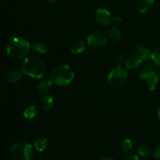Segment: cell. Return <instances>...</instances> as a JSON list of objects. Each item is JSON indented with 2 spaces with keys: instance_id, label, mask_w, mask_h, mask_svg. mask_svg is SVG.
Listing matches in <instances>:
<instances>
[{
  "instance_id": "25",
  "label": "cell",
  "mask_w": 160,
  "mask_h": 160,
  "mask_svg": "<svg viewBox=\"0 0 160 160\" xmlns=\"http://www.w3.org/2000/svg\"><path fill=\"white\" fill-rule=\"evenodd\" d=\"M154 156L156 157V159L158 160H160V144L156 146V149H155L154 152Z\"/></svg>"
},
{
  "instance_id": "18",
  "label": "cell",
  "mask_w": 160,
  "mask_h": 160,
  "mask_svg": "<svg viewBox=\"0 0 160 160\" xmlns=\"http://www.w3.org/2000/svg\"><path fill=\"white\" fill-rule=\"evenodd\" d=\"M22 74H23V72L20 71V70H12V71L9 72V73L7 74L8 81L11 84L18 82L20 78H22Z\"/></svg>"
},
{
  "instance_id": "6",
  "label": "cell",
  "mask_w": 160,
  "mask_h": 160,
  "mask_svg": "<svg viewBox=\"0 0 160 160\" xmlns=\"http://www.w3.org/2000/svg\"><path fill=\"white\" fill-rule=\"evenodd\" d=\"M108 41V36L106 32L101 31H93L88 34L87 43L91 48H97L106 45Z\"/></svg>"
},
{
  "instance_id": "27",
  "label": "cell",
  "mask_w": 160,
  "mask_h": 160,
  "mask_svg": "<svg viewBox=\"0 0 160 160\" xmlns=\"http://www.w3.org/2000/svg\"><path fill=\"white\" fill-rule=\"evenodd\" d=\"M123 20H122L121 17H115V18L112 19V22H113L115 24H120V23H122Z\"/></svg>"
},
{
  "instance_id": "4",
  "label": "cell",
  "mask_w": 160,
  "mask_h": 160,
  "mask_svg": "<svg viewBox=\"0 0 160 160\" xmlns=\"http://www.w3.org/2000/svg\"><path fill=\"white\" fill-rule=\"evenodd\" d=\"M10 155L14 160H31L34 156V148L27 141H18L11 147Z\"/></svg>"
},
{
  "instance_id": "22",
  "label": "cell",
  "mask_w": 160,
  "mask_h": 160,
  "mask_svg": "<svg viewBox=\"0 0 160 160\" xmlns=\"http://www.w3.org/2000/svg\"><path fill=\"white\" fill-rule=\"evenodd\" d=\"M151 59L153 61V63L160 68V46L157 47L154 51H152Z\"/></svg>"
},
{
  "instance_id": "16",
  "label": "cell",
  "mask_w": 160,
  "mask_h": 160,
  "mask_svg": "<svg viewBox=\"0 0 160 160\" xmlns=\"http://www.w3.org/2000/svg\"><path fill=\"white\" fill-rule=\"evenodd\" d=\"M38 114V108L35 106H28L23 111V117L26 119H34Z\"/></svg>"
},
{
  "instance_id": "26",
  "label": "cell",
  "mask_w": 160,
  "mask_h": 160,
  "mask_svg": "<svg viewBox=\"0 0 160 160\" xmlns=\"http://www.w3.org/2000/svg\"><path fill=\"white\" fill-rule=\"evenodd\" d=\"M125 160H141L138 158V156H136V155H130L128 157L125 159Z\"/></svg>"
},
{
  "instance_id": "1",
  "label": "cell",
  "mask_w": 160,
  "mask_h": 160,
  "mask_svg": "<svg viewBox=\"0 0 160 160\" xmlns=\"http://www.w3.org/2000/svg\"><path fill=\"white\" fill-rule=\"evenodd\" d=\"M21 71L31 78H42L46 73V67L40 57L30 56L25 58L22 62Z\"/></svg>"
},
{
  "instance_id": "19",
  "label": "cell",
  "mask_w": 160,
  "mask_h": 160,
  "mask_svg": "<svg viewBox=\"0 0 160 160\" xmlns=\"http://www.w3.org/2000/svg\"><path fill=\"white\" fill-rule=\"evenodd\" d=\"M133 143L130 139H125L120 144V150L124 154H129L133 151Z\"/></svg>"
},
{
  "instance_id": "8",
  "label": "cell",
  "mask_w": 160,
  "mask_h": 160,
  "mask_svg": "<svg viewBox=\"0 0 160 160\" xmlns=\"http://www.w3.org/2000/svg\"><path fill=\"white\" fill-rule=\"evenodd\" d=\"M143 80L146 81L148 90L154 91L157 87L158 81H159V73L156 72V70H154L147 74Z\"/></svg>"
},
{
  "instance_id": "12",
  "label": "cell",
  "mask_w": 160,
  "mask_h": 160,
  "mask_svg": "<svg viewBox=\"0 0 160 160\" xmlns=\"http://www.w3.org/2000/svg\"><path fill=\"white\" fill-rule=\"evenodd\" d=\"M52 81L49 80L42 81L37 88V92L39 95H47L51 91Z\"/></svg>"
},
{
  "instance_id": "15",
  "label": "cell",
  "mask_w": 160,
  "mask_h": 160,
  "mask_svg": "<svg viewBox=\"0 0 160 160\" xmlns=\"http://www.w3.org/2000/svg\"><path fill=\"white\" fill-rule=\"evenodd\" d=\"M154 70H156V67H155L154 64L152 63V62H146V63H145L142 66L140 71H139V78L142 80H143L144 78L147 74L154 71Z\"/></svg>"
},
{
  "instance_id": "2",
  "label": "cell",
  "mask_w": 160,
  "mask_h": 160,
  "mask_svg": "<svg viewBox=\"0 0 160 160\" xmlns=\"http://www.w3.org/2000/svg\"><path fill=\"white\" fill-rule=\"evenodd\" d=\"M31 50V45L26 39L15 37L6 45V53L12 59H21L27 57Z\"/></svg>"
},
{
  "instance_id": "7",
  "label": "cell",
  "mask_w": 160,
  "mask_h": 160,
  "mask_svg": "<svg viewBox=\"0 0 160 160\" xmlns=\"http://www.w3.org/2000/svg\"><path fill=\"white\" fill-rule=\"evenodd\" d=\"M95 19L102 26H108L112 21L111 13L105 8H99L97 9L95 12Z\"/></svg>"
},
{
  "instance_id": "21",
  "label": "cell",
  "mask_w": 160,
  "mask_h": 160,
  "mask_svg": "<svg viewBox=\"0 0 160 160\" xmlns=\"http://www.w3.org/2000/svg\"><path fill=\"white\" fill-rule=\"evenodd\" d=\"M32 48L35 52L40 55H44L48 52V47L45 43H42V42H36L33 44Z\"/></svg>"
},
{
  "instance_id": "28",
  "label": "cell",
  "mask_w": 160,
  "mask_h": 160,
  "mask_svg": "<svg viewBox=\"0 0 160 160\" xmlns=\"http://www.w3.org/2000/svg\"><path fill=\"white\" fill-rule=\"evenodd\" d=\"M101 160H114V159L110 157H103L102 159H101Z\"/></svg>"
},
{
  "instance_id": "3",
  "label": "cell",
  "mask_w": 160,
  "mask_h": 160,
  "mask_svg": "<svg viewBox=\"0 0 160 160\" xmlns=\"http://www.w3.org/2000/svg\"><path fill=\"white\" fill-rule=\"evenodd\" d=\"M74 78V73L67 64H60L53 70L52 81L58 86H67L71 83Z\"/></svg>"
},
{
  "instance_id": "20",
  "label": "cell",
  "mask_w": 160,
  "mask_h": 160,
  "mask_svg": "<svg viewBox=\"0 0 160 160\" xmlns=\"http://www.w3.org/2000/svg\"><path fill=\"white\" fill-rule=\"evenodd\" d=\"M85 49V44L83 42H78L70 47V52L73 55H79Z\"/></svg>"
},
{
  "instance_id": "29",
  "label": "cell",
  "mask_w": 160,
  "mask_h": 160,
  "mask_svg": "<svg viewBox=\"0 0 160 160\" xmlns=\"http://www.w3.org/2000/svg\"><path fill=\"white\" fill-rule=\"evenodd\" d=\"M158 117H159V120H160V106L159 109H158Z\"/></svg>"
},
{
  "instance_id": "17",
  "label": "cell",
  "mask_w": 160,
  "mask_h": 160,
  "mask_svg": "<svg viewBox=\"0 0 160 160\" xmlns=\"http://www.w3.org/2000/svg\"><path fill=\"white\" fill-rule=\"evenodd\" d=\"M109 36L113 42H118L122 38V33L117 26H112L109 29Z\"/></svg>"
},
{
  "instance_id": "24",
  "label": "cell",
  "mask_w": 160,
  "mask_h": 160,
  "mask_svg": "<svg viewBox=\"0 0 160 160\" xmlns=\"http://www.w3.org/2000/svg\"><path fill=\"white\" fill-rule=\"evenodd\" d=\"M123 61H124V56L122 54L117 55V57L115 59V62L117 63V66H121L123 64Z\"/></svg>"
},
{
  "instance_id": "23",
  "label": "cell",
  "mask_w": 160,
  "mask_h": 160,
  "mask_svg": "<svg viewBox=\"0 0 160 160\" xmlns=\"http://www.w3.org/2000/svg\"><path fill=\"white\" fill-rule=\"evenodd\" d=\"M138 152L142 157L144 158H148L151 156V149L146 145H140L138 149Z\"/></svg>"
},
{
  "instance_id": "14",
  "label": "cell",
  "mask_w": 160,
  "mask_h": 160,
  "mask_svg": "<svg viewBox=\"0 0 160 160\" xmlns=\"http://www.w3.org/2000/svg\"><path fill=\"white\" fill-rule=\"evenodd\" d=\"M48 145V139L45 137H40L34 142V148L39 152H42L47 148Z\"/></svg>"
},
{
  "instance_id": "10",
  "label": "cell",
  "mask_w": 160,
  "mask_h": 160,
  "mask_svg": "<svg viewBox=\"0 0 160 160\" xmlns=\"http://www.w3.org/2000/svg\"><path fill=\"white\" fill-rule=\"evenodd\" d=\"M135 52L137 56H138L142 60H148V59H151L152 53V52L148 48V47L145 46V45H137L135 48Z\"/></svg>"
},
{
  "instance_id": "9",
  "label": "cell",
  "mask_w": 160,
  "mask_h": 160,
  "mask_svg": "<svg viewBox=\"0 0 160 160\" xmlns=\"http://www.w3.org/2000/svg\"><path fill=\"white\" fill-rule=\"evenodd\" d=\"M155 0H135L134 5L137 10L141 13H145L152 9Z\"/></svg>"
},
{
  "instance_id": "5",
  "label": "cell",
  "mask_w": 160,
  "mask_h": 160,
  "mask_svg": "<svg viewBox=\"0 0 160 160\" xmlns=\"http://www.w3.org/2000/svg\"><path fill=\"white\" fill-rule=\"evenodd\" d=\"M128 79V72L121 66L112 69L108 76V84L112 88H120L125 84Z\"/></svg>"
},
{
  "instance_id": "30",
  "label": "cell",
  "mask_w": 160,
  "mask_h": 160,
  "mask_svg": "<svg viewBox=\"0 0 160 160\" xmlns=\"http://www.w3.org/2000/svg\"><path fill=\"white\" fill-rule=\"evenodd\" d=\"M47 1L52 2H56V1H57V0H47Z\"/></svg>"
},
{
  "instance_id": "13",
  "label": "cell",
  "mask_w": 160,
  "mask_h": 160,
  "mask_svg": "<svg viewBox=\"0 0 160 160\" xmlns=\"http://www.w3.org/2000/svg\"><path fill=\"white\" fill-rule=\"evenodd\" d=\"M54 98L52 95H45L42 98L40 102L41 107H42V110L44 111H48L52 108L53 105H54Z\"/></svg>"
},
{
  "instance_id": "11",
  "label": "cell",
  "mask_w": 160,
  "mask_h": 160,
  "mask_svg": "<svg viewBox=\"0 0 160 160\" xmlns=\"http://www.w3.org/2000/svg\"><path fill=\"white\" fill-rule=\"evenodd\" d=\"M142 61L143 60L138 56L135 55V56H132L128 58L127 59L126 62H125V65H126V67L128 69L134 70V69L138 68V67L142 65Z\"/></svg>"
}]
</instances>
